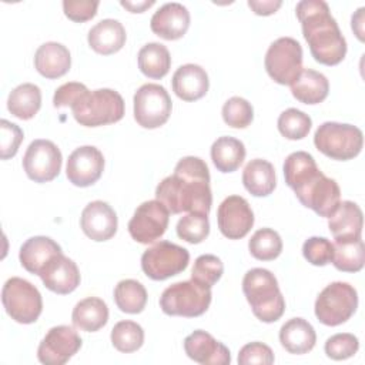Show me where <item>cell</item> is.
I'll return each mask as SVG.
<instances>
[{"mask_svg": "<svg viewBox=\"0 0 365 365\" xmlns=\"http://www.w3.org/2000/svg\"><path fill=\"white\" fill-rule=\"evenodd\" d=\"M155 200L163 202L171 214L201 212L211 210L212 194L210 187V170L200 157L181 158L174 174L165 177L155 188Z\"/></svg>", "mask_w": 365, "mask_h": 365, "instance_id": "1", "label": "cell"}, {"mask_svg": "<svg viewBox=\"0 0 365 365\" xmlns=\"http://www.w3.org/2000/svg\"><path fill=\"white\" fill-rule=\"evenodd\" d=\"M295 13L314 60L324 66L339 64L346 54V40L328 4L322 0H302Z\"/></svg>", "mask_w": 365, "mask_h": 365, "instance_id": "2", "label": "cell"}, {"mask_svg": "<svg viewBox=\"0 0 365 365\" xmlns=\"http://www.w3.org/2000/svg\"><path fill=\"white\" fill-rule=\"evenodd\" d=\"M242 291L252 314L262 322L278 321L285 311V299L275 275L265 268H252L242 278Z\"/></svg>", "mask_w": 365, "mask_h": 365, "instance_id": "3", "label": "cell"}, {"mask_svg": "<svg viewBox=\"0 0 365 365\" xmlns=\"http://www.w3.org/2000/svg\"><path fill=\"white\" fill-rule=\"evenodd\" d=\"M76 121L84 127H100L124 117V100L111 88L90 91L84 87L70 106Z\"/></svg>", "mask_w": 365, "mask_h": 365, "instance_id": "4", "label": "cell"}, {"mask_svg": "<svg viewBox=\"0 0 365 365\" xmlns=\"http://www.w3.org/2000/svg\"><path fill=\"white\" fill-rule=\"evenodd\" d=\"M314 144L318 151L331 160L348 161L361 153L364 135L362 131L352 124L327 121L317 128Z\"/></svg>", "mask_w": 365, "mask_h": 365, "instance_id": "5", "label": "cell"}, {"mask_svg": "<svg viewBox=\"0 0 365 365\" xmlns=\"http://www.w3.org/2000/svg\"><path fill=\"white\" fill-rule=\"evenodd\" d=\"M211 298V288H205L192 279L180 281L163 291L160 308L167 315L195 318L208 309Z\"/></svg>", "mask_w": 365, "mask_h": 365, "instance_id": "6", "label": "cell"}, {"mask_svg": "<svg viewBox=\"0 0 365 365\" xmlns=\"http://www.w3.org/2000/svg\"><path fill=\"white\" fill-rule=\"evenodd\" d=\"M317 319L328 327H336L346 322L358 308L356 289L342 281L327 285L315 301Z\"/></svg>", "mask_w": 365, "mask_h": 365, "instance_id": "7", "label": "cell"}, {"mask_svg": "<svg viewBox=\"0 0 365 365\" xmlns=\"http://www.w3.org/2000/svg\"><path fill=\"white\" fill-rule=\"evenodd\" d=\"M1 302L11 319L19 324H33L43 311V299L38 289L20 277L9 278L1 289Z\"/></svg>", "mask_w": 365, "mask_h": 365, "instance_id": "8", "label": "cell"}, {"mask_svg": "<svg viewBox=\"0 0 365 365\" xmlns=\"http://www.w3.org/2000/svg\"><path fill=\"white\" fill-rule=\"evenodd\" d=\"M264 64L268 76L275 83L291 86L304 70L302 47L292 37H279L268 47Z\"/></svg>", "mask_w": 365, "mask_h": 365, "instance_id": "9", "label": "cell"}, {"mask_svg": "<svg viewBox=\"0 0 365 365\" xmlns=\"http://www.w3.org/2000/svg\"><path fill=\"white\" fill-rule=\"evenodd\" d=\"M188 262L190 252L170 241H160L141 255V269L154 281H164L178 275L187 268Z\"/></svg>", "mask_w": 365, "mask_h": 365, "instance_id": "10", "label": "cell"}, {"mask_svg": "<svg viewBox=\"0 0 365 365\" xmlns=\"http://www.w3.org/2000/svg\"><path fill=\"white\" fill-rule=\"evenodd\" d=\"M173 103L168 91L154 83L143 84L134 94V118L143 128L164 125L171 114Z\"/></svg>", "mask_w": 365, "mask_h": 365, "instance_id": "11", "label": "cell"}, {"mask_svg": "<svg viewBox=\"0 0 365 365\" xmlns=\"http://www.w3.org/2000/svg\"><path fill=\"white\" fill-rule=\"evenodd\" d=\"M299 202L319 217L329 218L341 202V190L335 180L328 178L321 170L294 190Z\"/></svg>", "mask_w": 365, "mask_h": 365, "instance_id": "12", "label": "cell"}, {"mask_svg": "<svg viewBox=\"0 0 365 365\" xmlns=\"http://www.w3.org/2000/svg\"><path fill=\"white\" fill-rule=\"evenodd\" d=\"M63 157L58 147L50 140H34L23 157L26 175L34 182H48L61 171Z\"/></svg>", "mask_w": 365, "mask_h": 365, "instance_id": "13", "label": "cell"}, {"mask_svg": "<svg viewBox=\"0 0 365 365\" xmlns=\"http://www.w3.org/2000/svg\"><path fill=\"white\" fill-rule=\"evenodd\" d=\"M170 211L158 200L144 201L128 221L131 238L140 244H151L163 237L168 227Z\"/></svg>", "mask_w": 365, "mask_h": 365, "instance_id": "14", "label": "cell"}, {"mask_svg": "<svg viewBox=\"0 0 365 365\" xmlns=\"http://www.w3.org/2000/svg\"><path fill=\"white\" fill-rule=\"evenodd\" d=\"M81 338L68 325H57L48 329L37 348V358L44 365H63L81 348Z\"/></svg>", "mask_w": 365, "mask_h": 365, "instance_id": "15", "label": "cell"}, {"mask_svg": "<svg viewBox=\"0 0 365 365\" xmlns=\"http://www.w3.org/2000/svg\"><path fill=\"white\" fill-rule=\"evenodd\" d=\"M217 221L218 228L225 238L241 240L254 225V212L244 197L230 195L220 204Z\"/></svg>", "mask_w": 365, "mask_h": 365, "instance_id": "16", "label": "cell"}, {"mask_svg": "<svg viewBox=\"0 0 365 365\" xmlns=\"http://www.w3.org/2000/svg\"><path fill=\"white\" fill-rule=\"evenodd\" d=\"M104 171L103 153L94 145L76 148L67 160L66 175L76 187H90L97 182Z\"/></svg>", "mask_w": 365, "mask_h": 365, "instance_id": "17", "label": "cell"}, {"mask_svg": "<svg viewBox=\"0 0 365 365\" xmlns=\"http://www.w3.org/2000/svg\"><path fill=\"white\" fill-rule=\"evenodd\" d=\"M83 232L93 241H107L117 232V214L110 204L101 200L88 202L80 217Z\"/></svg>", "mask_w": 365, "mask_h": 365, "instance_id": "18", "label": "cell"}, {"mask_svg": "<svg viewBox=\"0 0 365 365\" xmlns=\"http://www.w3.org/2000/svg\"><path fill=\"white\" fill-rule=\"evenodd\" d=\"M184 351L190 359L202 365H228L231 362L230 349L202 329L191 332L184 339Z\"/></svg>", "mask_w": 365, "mask_h": 365, "instance_id": "19", "label": "cell"}, {"mask_svg": "<svg viewBox=\"0 0 365 365\" xmlns=\"http://www.w3.org/2000/svg\"><path fill=\"white\" fill-rule=\"evenodd\" d=\"M44 287L56 294L66 295L80 285V271L73 259L63 252L54 255L38 274Z\"/></svg>", "mask_w": 365, "mask_h": 365, "instance_id": "20", "label": "cell"}, {"mask_svg": "<svg viewBox=\"0 0 365 365\" xmlns=\"http://www.w3.org/2000/svg\"><path fill=\"white\" fill-rule=\"evenodd\" d=\"M150 27L164 40H178L190 27V11L181 3H165L153 14Z\"/></svg>", "mask_w": 365, "mask_h": 365, "instance_id": "21", "label": "cell"}, {"mask_svg": "<svg viewBox=\"0 0 365 365\" xmlns=\"http://www.w3.org/2000/svg\"><path fill=\"white\" fill-rule=\"evenodd\" d=\"M173 91L184 101L202 98L210 87L207 71L198 64L180 66L173 76Z\"/></svg>", "mask_w": 365, "mask_h": 365, "instance_id": "22", "label": "cell"}, {"mask_svg": "<svg viewBox=\"0 0 365 365\" xmlns=\"http://www.w3.org/2000/svg\"><path fill=\"white\" fill-rule=\"evenodd\" d=\"M362 225V210L354 201H341L336 211L328 218V228L335 241L359 240Z\"/></svg>", "mask_w": 365, "mask_h": 365, "instance_id": "23", "label": "cell"}, {"mask_svg": "<svg viewBox=\"0 0 365 365\" xmlns=\"http://www.w3.org/2000/svg\"><path fill=\"white\" fill-rule=\"evenodd\" d=\"M71 66V56L68 48L57 41H47L41 44L34 54V67L46 78L63 77Z\"/></svg>", "mask_w": 365, "mask_h": 365, "instance_id": "24", "label": "cell"}, {"mask_svg": "<svg viewBox=\"0 0 365 365\" xmlns=\"http://www.w3.org/2000/svg\"><path fill=\"white\" fill-rule=\"evenodd\" d=\"M60 252L61 247L54 240L44 235H36L23 242L20 247L19 259L26 271L38 275L46 264Z\"/></svg>", "mask_w": 365, "mask_h": 365, "instance_id": "25", "label": "cell"}, {"mask_svg": "<svg viewBox=\"0 0 365 365\" xmlns=\"http://www.w3.org/2000/svg\"><path fill=\"white\" fill-rule=\"evenodd\" d=\"M125 29L114 19H104L94 24L87 36L88 46L98 54L110 56L123 48L125 44Z\"/></svg>", "mask_w": 365, "mask_h": 365, "instance_id": "26", "label": "cell"}, {"mask_svg": "<svg viewBox=\"0 0 365 365\" xmlns=\"http://www.w3.org/2000/svg\"><path fill=\"white\" fill-rule=\"evenodd\" d=\"M279 342L289 354L309 352L317 342L314 327L304 318H291L279 329Z\"/></svg>", "mask_w": 365, "mask_h": 365, "instance_id": "27", "label": "cell"}, {"mask_svg": "<svg viewBox=\"0 0 365 365\" xmlns=\"http://www.w3.org/2000/svg\"><path fill=\"white\" fill-rule=\"evenodd\" d=\"M292 96L304 104H319L329 93L328 78L312 68H304L299 77L291 84Z\"/></svg>", "mask_w": 365, "mask_h": 365, "instance_id": "28", "label": "cell"}, {"mask_svg": "<svg viewBox=\"0 0 365 365\" xmlns=\"http://www.w3.org/2000/svg\"><path fill=\"white\" fill-rule=\"evenodd\" d=\"M242 184L254 197L269 195L277 185L274 165L262 158L251 160L242 171Z\"/></svg>", "mask_w": 365, "mask_h": 365, "instance_id": "29", "label": "cell"}, {"mask_svg": "<svg viewBox=\"0 0 365 365\" xmlns=\"http://www.w3.org/2000/svg\"><path fill=\"white\" fill-rule=\"evenodd\" d=\"M73 325L86 332L101 329L108 321V307L97 297H87L76 304L71 314Z\"/></svg>", "mask_w": 365, "mask_h": 365, "instance_id": "30", "label": "cell"}, {"mask_svg": "<svg viewBox=\"0 0 365 365\" xmlns=\"http://www.w3.org/2000/svg\"><path fill=\"white\" fill-rule=\"evenodd\" d=\"M211 160L218 171L232 173L245 160V145L238 138L222 135L211 145Z\"/></svg>", "mask_w": 365, "mask_h": 365, "instance_id": "31", "label": "cell"}, {"mask_svg": "<svg viewBox=\"0 0 365 365\" xmlns=\"http://www.w3.org/2000/svg\"><path fill=\"white\" fill-rule=\"evenodd\" d=\"M41 107V91L38 86L33 83H23L10 91L7 98L9 111L20 118H33Z\"/></svg>", "mask_w": 365, "mask_h": 365, "instance_id": "32", "label": "cell"}, {"mask_svg": "<svg viewBox=\"0 0 365 365\" xmlns=\"http://www.w3.org/2000/svg\"><path fill=\"white\" fill-rule=\"evenodd\" d=\"M171 56L168 48L161 43H148L138 51L140 71L154 80H160L170 71Z\"/></svg>", "mask_w": 365, "mask_h": 365, "instance_id": "33", "label": "cell"}, {"mask_svg": "<svg viewBox=\"0 0 365 365\" xmlns=\"http://www.w3.org/2000/svg\"><path fill=\"white\" fill-rule=\"evenodd\" d=\"M334 267L342 272H358L365 264V245L362 238L335 241L332 261Z\"/></svg>", "mask_w": 365, "mask_h": 365, "instance_id": "34", "label": "cell"}, {"mask_svg": "<svg viewBox=\"0 0 365 365\" xmlns=\"http://www.w3.org/2000/svg\"><path fill=\"white\" fill-rule=\"evenodd\" d=\"M114 301L125 314H140L147 304V291L135 279H123L114 288Z\"/></svg>", "mask_w": 365, "mask_h": 365, "instance_id": "35", "label": "cell"}, {"mask_svg": "<svg viewBox=\"0 0 365 365\" xmlns=\"http://www.w3.org/2000/svg\"><path fill=\"white\" fill-rule=\"evenodd\" d=\"M318 170L319 168L314 157L307 151L291 153L284 161L285 182L292 190L301 185L307 178H309Z\"/></svg>", "mask_w": 365, "mask_h": 365, "instance_id": "36", "label": "cell"}, {"mask_svg": "<svg viewBox=\"0 0 365 365\" xmlns=\"http://www.w3.org/2000/svg\"><path fill=\"white\" fill-rule=\"evenodd\" d=\"M248 250L255 259L272 261L282 251V240L272 228H261L250 238Z\"/></svg>", "mask_w": 365, "mask_h": 365, "instance_id": "37", "label": "cell"}, {"mask_svg": "<svg viewBox=\"0 0 365 365\" xmlns=\"http://www.w3.org/2000/svg\"><path fill=\"white\" fill-rule=\"evenodd\" d=\"M111 344L120 352H134L144 344V329L134 321H120L111 329Z\"/></svg>", "mask_w": 365, "mask_h": 365, "instance_id": "38", "label": "cell"}, {"mask_svg": "<svg viewBox=\"0 0 365 365\" xmlns=\"http://www.w3.org/2000/svg\"><path fill=\"white\" fill-rule=\"evenodd\" d=\"M277 125L282 137L288 140H302L308 135L312 120L298 108H287L279 114Z\"/></svg>", "mask_w": 365, "mask_h": 365, "instance_id": "39", "label": "cell"}, {"mask_svg": "<svg viewBox=\"0 0 365 365\" xmlns=\"http://www.w3.org/2000/svg\"><path fill=\"white\" fill-rule=\"evenodd\" d=\"M175 230L181 240L190 244H200L210 234L208 215L201 212H188L178 220Z\"/></svg>", "mask_w": 365, "mask_h": 365, "instance_id": "40", "label": "cell"}, {"mask_svg": "<svg viewBox=\"0 0 365 365\" xmlns=\"http://www.w3.org/2000/svg\"><path fill=\"white\" fill-rule=\"evenodd\" d=\"M222 272V261L217 255L204 254L195 259L191 271V279L205 288H211L221 278Z\"/></svg>", "mask_w": 365, "mask_h": 365, "instance_id": "41", "label": "cell"}, {"mask_svg": "<svg viewBox=\"0 0 365 365\" xmlns=\"http://www.w3.org/2000/svg\"><path fill=\"white\" fill-rule=\"evenodd\" d=\"M254 108L242 97H231L222 106V120L232 128H245L252 123Z\"/></svg>", "mask_w": 365, "mask_h": 365, "instance_id": "42", "label": "cell"}, {"mask_svg": "<svg viewBox=\"0 0 365 365\" xmlns=\"http://www.w3.org/2000/svg\"><path fill=\"white\" fill-rule=\"evenodd\" d=\"M325 354L334 361H342L354 356L359 349V341L354 334L341 332L329 336L325 342Z\"/></svg>", "mask_w": 365, "mask_h": 365, "instance_id": "43", "label": "cell"}, {"mask_svg": "<svg viewBox=\"0 0 365 365\" xmlns=\"http://www.w3.org/2000/svg\"><path fill=\"white\" fill-rule=\"evenodd\" d=\"M334 244L325 237H311L302 245L304 258L317 267H324L332 261Z\"/></svg>", "mask_w": 365, "mask_h": 365, "instance_id": "44", "label": "cell"}, {"mask_svg": "<svg viewBox=\"0 0 365 365\" xmlns=\"http://www.w3.org/2000/svg\"><path fill=\"white\" fill-rule=\"evenodd\" d=\"M0 157L1 160H9L11 157H14L19 151V147L24 138L23 130L14 124L10 123L7 120H1L0 121Z\"/></svg>", "mask_w": 365, "mask_h": 365, "instance_id": "45", "label": "cell"}, {"mask_svg": "<svg viewBox=\"0 0 365 365\" xmlns=\"http://www.w3.org/2000/svg\"><path fill=\"white\" fill-rule=\"evenodd\" d=\"M274 362L272 349L262 342H250L240 349L238 364L240 365H271Z\"/></svg>", "mask_w": 365, "mask_h": 365, "instance_id": "46", "label": "cell"}, {"mask_svg": "<svg viewBox=\"0 0 365 365\" xmlns=\"http://www.w3.org/2000/svg\"><path fill=\"white\" fill-rule=\"evenodd\" d=\"M98 1L91 0H64L63 10L66 17L76 23H84L91 20L97 14Z\"/></svg>", "mask_w": 365, "mask_h": 365, "instance_id": "47", "label": "cell"}, {"mask_svg": "<svg viewBox=\"0 0 365 365\" xmlns=\"http://www.w3.org/2000/svg\"><path fill=\"white\" fill-rule=\"evenodd\" d=\"M86 86L83 83H77V81H70L66 83L63 86H60L53 97V106L56 108H63V107H70L73 100L80 94V91L84 88Z\"/></svg>", "mask_w": 365, "mask_h": 365, "instance_id": "48", "label": "cell"}, {"mask_svg": "<svg viewBox=\"0 0 365 365\" xmlns=\"http://www.w3.org/2000/svg\"><path fill=\"white\" fill-rule=\"evenodd\" d=\"M282 1L281 0H250L248 7L258 16H269L274 14L279 7Z\"/></svg>", "mask_w": 365, "mask_h": 365, "instance_id": "49", "label": "cell"}, {"mask_svg": "<svg viewBox=\"0 0 365 365\" xmlns=\"http://www.w3.org/2000/svg\"><path fill=\"white\" fill-rule=\"evenodd\" d=\"M364 11L365 9L361 7L356 10V13L352 16V23H351V27L352 30L355 31L356 37L364 41V26H362V21H364Z\"/></svg>", "mask_w": 365, "mask_h": 365, "instance_id": "50", "label": "cell"}, {"mask_svg": "<svg viewBox=\"0 0 365 365\" xmlns=\"http://www.w3.org/2000/svg\"><path fill=\"white\" fill-rule=\"evenodd\" d=\"M154 4V0L150 1H128V0H123L121 6L125 7L128 11L131 13H143L145 9H150Z\"/></svg>", "mask_w": 365, "mask_h": 365, "instance_id": "51", "label": "cell"}]
</instances>
